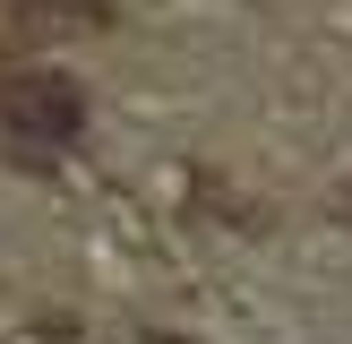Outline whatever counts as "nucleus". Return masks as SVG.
Masks as SVG:
<instances>
[{
	"label": "nucleus",
	"mask_w": 352,
	"mask_h": 344,
	"mask_svg": "<svg viewBox=\"0 0 352 344\" xmlns=\"http://www.w3.org/2000/svg\"><path fill=\"white\" fill-rule=\"evenodd\" d=\"M0 138L9 147H78L86 138V86L69 69H0Z\"/></svg>",
	"instance_id": "nucleus-1"
}]
</instances>
